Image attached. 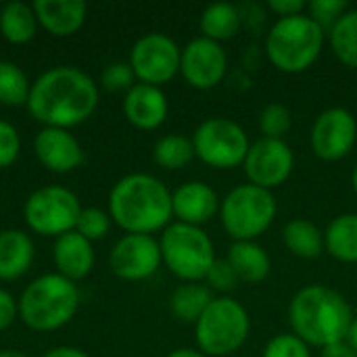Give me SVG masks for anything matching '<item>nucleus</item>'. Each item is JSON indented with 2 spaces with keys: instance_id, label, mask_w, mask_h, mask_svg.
Returning <instances> with one entry per match:
<instances>
[{
  "instance_id": "obj_1",
  "label": "nucleus",
  "mask_w": 357,
  "mask_h": 357,
  "mask_svg": "<svg viewBox=\"0 0 357 357\" xmlns=\"http://www.w3.org/2000/svg\"><path fill=\"white\" fill-rule=\"evenodd\" d=\"M98 107L94 79L77 67L61 65L44 71L27 98V111L46 128H75Z\"/></svg>"
},
{
  "instance_id": "obj_2",
  "label": "nucleus",
  "mask_w": 357,
  "mask_h": 357,
  "mask_svg": "<svg viewBox=\"0 0 357 357\" xmlns=\"http://www.w3.org/2000/svg\"><path fill=\"white\" fill-rule=\"evenodd\" d=\"M354 318L349 301L339 291L324 284L299 289L289 303L293 335L318 349L347 341Z\"/></svg>"
},
{
  "instance_id": "obj_3",
  "label": "nucleus",
  "mask_w": 357,
  "mask_h": 357,
  "mask_svg": "<svg viewBox=\"0 0 357 357\" xmlns=\"http://www.w3.org/2000/svg\"><path fill=\"white\" fill-rule=\"evenodd\" d=\"M109 215L128 234L165 230L174 218L169 188L151 174L123 176L109 195Z\"/></svg>"
},
{
  "instance_id": "obj_4",
  "label": "nucleus",
  "mask_w": 357,
  "mask_h": 357,
  "mask_svg": "<svg viewBox=\"0 0 357 357\" xmlns=\"http://www.w3.org/2000/svg\"><path fill=\"white\" fill-rule=\"evenodd\" d=\"M324 29L307 15L276 19L266 36V54L282 73H303L324 48Z\"/></svg>"
},
{
  "instance_id": "obj_5",
  "label": "nucleus",
  "mask_w": 357,
  "mask_h": 357,
  "mask_svg": "<svg viewBox=\"0 0 357 357\" xmlns=\"http://www.w3.org/2000/svg\"><path fill=\"white\" fill-rule=\"evenodd\" d=\"M79 307V291L65 276L44 274L36 278L19 299V318L36 333L65 326Z\"/></svg>"
},
{
  "instance_id": "obj_6",
  "label": "nucleus",
  "mask_w": 357,
  "mask_h": 357,
  "mask_svg": "<svg viewBox=\"0 0 357 357\" xmlns=\"http://www.w3.org/2000/svg\"><path fill=\"white\" fill-rule=\"evenodd\" d=\"M251 333L249 312L232 297H215L195 324V339L201 354L226 357L236 354Z\"/></svg>"
},
{
  "instance_id": "obj_7",
  "label": "nucleus",
  "mask_w": 357,
  "mask_h": 357,
  "mask_svg": "<svg viewBox=\"0 0 357 357\" xmlns=\"http://www.w3.org/2000/svg\"><path fill=\"white\" fill-rule=\"evenodd\" d=\"M167 270L184 282H201L215 264V247L203 228L182 222L169 224L159 241Z\"/></svg>"
},
{
  "instance_id": "obj_8",
  "label": "nucleus",
  "mask_w": 357,
  "mask_h": 357,
  "mask_svg": "<svg viewBox=\"0 0 357 357\" xmlns=\"http://www.w3.org/2000/svg\"><path fill=\"white\" fill-rule=\"evenodd\" d=\"M278 213V203L272 190L255 184L234 186L220 205V222L224 230L236 241H257Z\"/></svg>"
},
{
  "instance_id": "obj_9",
  "label": "nucleus",
  "mask_w": 357,
  "mask_h": 357,
  "mask_svg": "<svg viewBox=\"0 0 357 357\" xmlns=\"http://www.w3.org/2000/svg\"><path fill=\"white\" fill-rule=\"evenodd\" d=\"M195 157L213 169H234L245 163L249 153V136L241 123L226 117H209L201 121L192 134Z\"/></svg>"
},
{
  "instance_id": "obj_10",
  "label": "nucleus",
  "mask_w": 357,
  "mask_h": 357,
  "mask_svg": "<svg viewBox=\"0 0 357 357\" xmlns=\"http://www.w3.org/2000/svg\"><path fill=\"white\" fill-rule=\"evenodd\" d=\"M82 213L79 199L65 186H44L29 195L23 207L25 224L40 236H63L75 230Z\"/></svg>"
},
{
  "instance_id": "obj_11",
  "label": "nucleus",
  "mask_w": 357,
  "mask_h": 357,
  "mask_svg": "<svg viewBox=\"0 0 357 357\" xmlns=\"http://www.w3.org/2000/svg\"><path fill=\"white\" fill-rule=\"evenodd\" d=\"M182 48L167 33H146L136 40L130 52V65L140 84L157 86L167 84L180 73Z\"/></svg>"
},
{
  "instance_id": "obj_12",
  "label": "nucleus",
  "mask_w": 357,
  "mask_h": 357,
  "mask_svg": "<svg viewBox=\"0 0 357 357\" xmlns=\"http://www.w3.org/2000/svg\"><path fill=\"white\" fill-rule=\"evenodd\" d=\"M357 142L356 115L345 107H331L322 111L310 134L312 151L322 161L345 159Z\"/></svg>"
},
{
  "instance_id": "obj_13",
  "label": "nucleus",
  "mask_w": 357,
  "mask_h": 357,
  "mask_svg": "<svg viewBox=\"0 0 357 357\" xmlns=\"http://www.w3.org/2000/svg\"><path fill=\"white\" fill-rule=\"evenodd\" d=\"M243 167L249 184L274 190L291 178L295 167V153L284 140L259 138L249 146Z\"/></svg>"
},
{
  "instance_id": "obj_14",
  "label": "nucleus",
  "mask_w": 357,
  "mask_h": 357,
  "mask_svg": "<svg viewBox=\"0 0 357 357\" xmlns=\"http://www.w3.org/2000/svg\"><path fill=\"white\" fill-rule=\"evenodd\" d=\"M161 264L163 259L159 241H155L151 234H126L113 245L109 255L113 274L132 282L151 278Z\"/></svg>"
},
{
  "instance_id": "obj_15",
  "label": "nucleus",
  "mask_w": 357,
  "mask_h": 357,
  "mask_svg": "<svg viewBox=\"0 0 357 357\" xmlns=\"http://www.w3.org/2000/svg\"><path fill=\"white\" fill-rule=\"evenodd\" d=\"M228 71V56L220 42L209 38H195L182 48L180 73L197 90H211L222 84Z\"/></svg>"
},
{
  "instance_id": "obj_16",
  "label": "nucleus",
  "mask_w": 357,
  "mask_h": 357,
  "mask_svg": "<svg viewBox=\"0 0 357 357\" xmlns=\"http://www.w3.org/2000/svg\"><path fill=\"white\" fill-rule=\"evenodd\" d=\"M220 205L222 199L218 192L201 180L184 182L172 192L174 218L176 222L188 226L201 228L203 224H209L215 215H220Z\"/></svg>"
},
{
  "instance_id": "obj_17",
  "label": "nucleus",
  "mask_w": 357,
  "mask_h": 357,
  "mask_svg": "<svg viewBox=\"0 0 357 357\" xmlns=\"http://www.w3.org/2000/svg\"><path fill=\"white\" fill-rule=\"evenodd\" d=\"M33 151L38 161L56 174L73 172L84 161V149L69 130L63 128H44L33 140Z\"/></svg>"
},
{
  "instance_id": "obj_18",
  "label": "nucleus",
  "mask_w": 357,
  "mask_h": 357,
  "mask_svg": "<svg viewBox=\"0 0 357 357\" xmlns=\"http://www.w3.org/2000/svg\"><path fill=\"white\" fill-rule=\"evenodd\" d=\"M169 105L161 88L134 84L123 98V115L138 130H157L167 117Z\"/></svg>"
},
{
  "instance_id": "obj_19",
  "label": "nucleus",
  "mask_w": 357,
  "mask_h": 357,
  "mask_svg": "<svg viewBox=\"0 0 357 357\" xmlns=\"http://www.w3.org/2000/svg\"><path fill=\"white\" fill-rule=\"evenodd\" d=\"M33 13L38 23L52 36H73L86 21L88 6L84 0H36Z\"/></svg>"
},
{
  "instance_id": "obj_20",
  "label": "nucleus",
  "mask_w": 357,
  "mask_h": 357,
  "mask_svg": "<svg viewBox=\"0 0 357 357\" xmlns=\"http://www.w3.org/2000/svg\"><path fill=\"white\" fill-rule=\"evenodd\" d=\"M54 266L61 276L75 282L86 278L94 268V249L88 238L71 230L54 243Z\"/></svg>"
},
{
  "instance_id": "obj_21",
  "label": "nucleus",
  "mask_w": 357,
  "mask_h": 357,
  "mask_svg": "<svg viewBox=\"0 0 357 357\" xmlns=\"http://www.w3.org/2000/svg\"><path fill=\"white\" fill-rule=\"evenodd\" d=\"M226 259L232 266V270L236 272L238 280L247 282V284H259L272 272V259H270L268 251L261 245H257L255 241L232 243Z\"/></svg>"
},
{
  "instance_id": "obj_22",
  "label": "nucleus",
  "mask_w": 357,
  "mask_h": 357,
  "mask_svg": "<svg viewBox=\"0 0 357 357\" xmlns=\"http://www.w3.org/2000/svg\"><path fill=\"white\" fill-rule=\"evenodd\" d=\"M33 261V243L23 230L0 232V280L21 278Z\"/></svg>"
},
{
  "instance_id": "obj_23",
  "label": "nucleus",
  "mask_w": 357,
  "mask_h": 357,
  "mask_svg": "<svg viewBox=\"0 0 357 357\" xmlns=\"http://www.w3.org/2000/svg\"><path fill=\"white\" fill-rule=\"evenodd\" d=\"M282 243L289 253L301 259H318L324 247V232L305 218H295L282 228Z\"/></svg>"
},
{
  "instance_id": "obj_24",
  "label": "nucleus",
  "mask_w": 357,
  "mask_h": 357,
  "mask_svg": "<svg viewBox=\"0 0 357 357\" xmlns=\"http://www.w3.org/2000/svg\"><path fill=\"white\" fill-rule=\"evenodd\" d=\"M324 247L331 257L357 264V213H341L326 226Z\"/></svg>"
},
{
  "instance_id": "obj_25",
  "label": "nucleus",
  "mask_w": 357,
  "mask_h": 357,
  "mask_svg": "<svg viewBox=\"0 0 357 357\" xmlns=\"http://www.w3.org/2000/svg\"><path fill=\"white\" fill-rule=\"evenodd\" d=\"M243 25V13L238 10V6L230 4V2H215L209 4L199 19V27H201V36L209 38L213 42H226L230 38H234L238 33Z\"/></svg>"
},
{
  "instance_id": "obj_26",
  "label": "nucleus",
  "mask_w": 357,
  "mask_h": 357,
  "mask_svg": "<svg viewBox=\"0 0 357 357\" xmlns=\"http://www.w3.org/2000/svg\"><path fill=\"white\" fill-rule=\"evenodd\" d=\"M215 299L213 291L201 282H186L180 284L172 297H169V310L172 314L188 324H197V320L203 316V312L209 307V303Z\"/></svg>"
},
{
  "instance_id": "obj_27",
  "label": "nucleus",
  "mask_w": 357,
  "mask_h": 357,
  "mask_svg": "<svg viewBox=\"0 0 357 357\" xmlns=\"http://www.w3.org/2000/svg\"><path fill=\"white\" fill-rule=\"evenodd\" d=\"M36 25L38 19L33 6L21 0L6 2L0 10V33L10 44H27L36 36Z\"/></svg>"
},
{
  "instance_id": "obj_28",
  "label": "nucleus",
  "mask_w": 357,
  "mask_h": 357,
  "mask_svg": "<svg viewBox=\"0 0 357 357\" xmlns=\"http://www.w3.org/2000/svg\"><path fill=\"white\" fill-rule=\"evenodd\" d=\"M326 36L333 54L343 65L357 69V8H349Z\"/></svg>"
},
{
  "instance_id": "obj_29",
  "label": "nucleus",
  "mask_w": 357,
  "mask_h": 357,
  "mask_svg": "<svg viewBox=\"0 0 357 357\" xmlns=\"http://www.w3.org/2000/svg\"><path fill=\"white\" fill-rule=\"evenodd\" d=\"M153 159L163 169H182L195 159L192 138L182 134H167L161 136L153 146Z\"/></svg>"
},
{
  "instance_id": "obj_30",
  "label": "nucleus",
  "mask_w": 357,
  "mask_h": 357,
  "mask_svg": "<svg viewBox=\"0 0 357 357\" xmlns=\"http://www.w3.org/2000/svg\"><path fill=\"white\" fill-rule=\"evenodd\" d=\"M29 92H31V84L25 71L10 61H0V105L6 107L27 105Z\"/></svg>"
},
{
  "instance_id": "obj_31",
  "label": "nucleus",
  "mask_w": 357,
  "mask_h": 357,
  "mask_svg": "<svg viewBox=\"0 0 357 357\" xmlns=\"http://www.w3.org/2000/svg\"><path fill=\"white\" fill-rule=\"evenodd\" d=\"M291 126H293V113L282 102H270L259 113V130L264 138L284 140Z\"/></svg>"
},
{
  "instance_id": "obj_32",
  "label": "nucleus",
  "mask_w": 357,
  "mask_h": 357,
  "mask_svg": "<svg viewBox=\"0 0 357 357\" xmlns=\"http://www.w3.org/2000/svg\"><path fill=\"white\" fill-rule=\"evenodd\" d=\"M75 230L88 238L90 243L92 241H100L109 234L111 230V215L98 207H88V209H82L79 213V220H77V226Z\"/></svg>"
},
{
  "instance_id": "obj_33",
  "label": "nucleus",
  "mask_w": 357,
  "mask_h": 357,
  "mask_svg": "<svg viewBox=\"0 0 357 357\" xmlns=\"http://www.w3.org/2000/svg\"><path fill=\"white\" fill-rule=\"evenodd\" d=\"M261 357H312L310 345L293 333L276 335L264 347Z\"/></svg>"
},
{
  "instance_id": "obj_34",
  "label": "nucleus",
  "mask_w": 357,
  "mask_h": 357,
  "mask_svg": "<svg viewBox=\"0 0 357 357\" xmlns=\"http://www.w3.org/2000/svg\"><path fill=\"white\" fill-rule=\"evenodd\" d=\"M347 10H349V4L345 0H314L307 4V15L324 31H328Z\"/></svg>"
},
{
  "instance_id": "obj_35",
  "label": "nucleus",
  "mask_w": 357,
  "mask_h": 357,
  "mask_svg": "<svg viewBox=\"0 0 357 357\" xmlns=\"http://www.w3.org/2000/svg\"><path fill=\"white\" fill-rule=\"evenodd\" d=\"M134 69L130 65V61H115V63H109L105 69H102V75H100V84L105 90L109 92H121V90H130L134 86Z\"/></svg>"
},
{
  "instance_id": "obj_36",
  "label": "nucleus",
  "mask_w": 357,
  "mask_h": 357,
  "mask_svg": "<svg viewBox=\"0 0 357 357\" xmlns=\"http://www.w3.org/2000/svg\"><path fill=\"white\" fill-rule=\"evenodd\" d=\"M205 280H207L209 289L211 291H218V293H230L241 282L238 276H236V272L228 264V259H215V264L211 266V270H209V274H207Z\"/></svg>"
},
{
  "instance_id": "obj_37",
  "label": "nucleus",
  "mask_w": 357,
  "mask_h": 357,
  "mask_svg": "<svg viewBox=\"0 0 357 357\" xmlns=\"http://www.w3.org/2000/svg\"><path fill=\"white\" fill-rule=\"evenodd\" d=\"M21 151V138L13 123L0 119V169L10 167Z\"/></svg>"
},
{
  "instance_id": "obj_38",
  "label": "nucleus",
  "mask_w": 357,
  "mask_h": 357,
  "mask_svg": "<svg viewBox=\"0 0 357 357\" xmlns=\"http://www.w3.org/2000/svg\"><path fill=\"white\" fill-rule=\"evenodd\" d=\"M268 8L274 15H278V19H284V17L303 15L307 4L303 0H268Z\"/></svg>"
},
{
  "instance_id": "obj_39",
  "label": "nucleus",
  "mask_w": 357,
  "mask_h": 357,
  "mask_svg": "<svg viewBox=\"0 0 357 357\" xmlns=\"http://www.w3.org/2000/svg\"><path fill=\"white\" fill-rule=\"evenodd\" d=\"M19 314V303H15L13 295L0 289V331L8 328Z\"/></svg>"
},
{
  "instance_id": "obj_40",
  "label": "nucleus",
  "mask_w": 357,
  "mask_h": 357,
  "mask_svg": "<svg viewBox=\"0 0 357 357\" xmlns=\"http://www.w3.org/2000/svg\"><path fill=\"white\" fill-rule=\"evenodd\" d=\"M320 357H357V351L347 341H341L320 349Z\"/></svg>"
},
{
  "instance_id": "obj_41",
  "label": "nucleus",
  "mask_w": 357,
  "mask_h": 357,
  "mask_svg": "<svg viewBox=\"0 0 357 357\" xmlns=\"http://www.w3.org/2000/svg\"><path fill=\"white\" fill-rule=\"evenodd\" d=\"M42 357H90L86 351L82 349H75V347H54L50 349L46 356Z\"/></svg>"
},
{
  "instance_id": "obj_42",
  "label": "nucleus",
  "mask_w": 357,
  "mask_h": 357,
  "mask_svg": "<svg viewBox=\"0 0 357 357\" xmlns=\"http://www.w3.org/2000/svg\"><path fill=\"white\" fill-rule=\"evenodd\" d=\"M165 357H207L205 354H201L199 349H190V347H180V349H174L169 351Z\"/></svg>"
},
{
  "instance_id": "obj_43",
  "label": "nucleus",
  "mask_w": 357,
  "mask_h": 357,
  "mask_svg": "<svg viewBox=\"0 0 357 357\" xmlns=\"http://www.w3.org/2000/svg\"><path fill=\"white\" fill-rule=\"evenodd\" d=\"M347 343L357 351V316L351 322V328H349V335H347Z\"/></svg>"
},
{
  "instance_id": "obj_44",
  "label": "nucleus",
  "mask_w": 357,
  "mask_h": 357,
  "mask_svg": "<svg viewBox=\"0 0 357 357\" xmlns=\"http://www.w3.org/2000/svg\"><path fill=\"white\" fill-rule=\"evenodd\" d=\"M0 357H27L25 354L17 351V349H2L0 351Z\"/></svg>"
},
{
  "instance_id": "obj_45",
  "label": "nucleus",
  "mask_w": 357,
  "mask_h": 357,
  "mask_svg": "<svg viewBox=\"0 0 357 357\" xmlns=\"http://www.w3.org/2000/svg\"><path fill=\"white\" fill-rule=\"evenodd\" d=\"M351 186H354V192L357 195V165L354 167V174H351Z\"/></svg>"
}]
</instances>
